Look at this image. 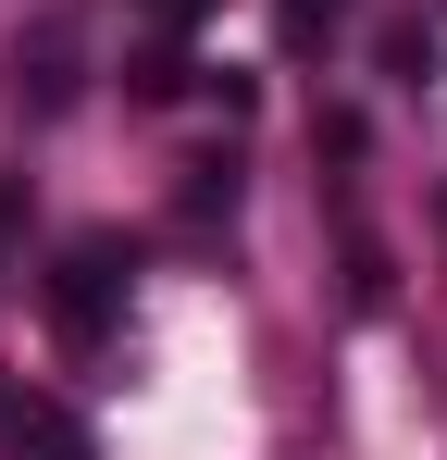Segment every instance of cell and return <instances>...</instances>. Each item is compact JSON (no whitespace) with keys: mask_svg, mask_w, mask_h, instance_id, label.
<instances>
[{"mask_svg":"<svg viewBox=\"0 0 447 460\" xmlns=\"http://www.w3.org/2000/svg\"><path fill=\"white\" fill-rule=\"evenodd\" d=\"M112 299H125V249H112V236L63 249V274H50V323H63L74 349H100V336H112Z\"/></svg>","mask_w":447,"mask_h":460,"instance_id":"obj_1","label":"cell"},{"mask_svg":"<svg viewBox=\"0 0 447 460\" xmlns=\"http://www.w3.org/2000/svg\"><path fill=\"white\" fill-rule=\"evenodd\" d=\"M0 448H25V460H100L74 411H38V398H13V385H0Z\"/></svg>","mask_w":447,"mask_h":460,"instance_id":"obj_2","label":"cell"},{"mask_svg":"<svg viewBox=\"0 0 447 460\" xmlns=\"http://www.w3.org/2000/svg\"><path fill=\"white\" fill-rule=\"evenodd\" d=\"M13 87H25L38 112H63L74 100V25H38V50H13Z\"/></svg>","mask_w":447,"mask_h":460,"instance_id":"obj_3","label":"cell"},{"mask_svg":"<svg viewBox=\"0 0 447 460\" xmlns=\"http://www.w3.org/2000/svg\"><path fill=\"white\" fill-rule=\"evenodd\" d=\"M336 13H348V0H286V50H311V38H323Z\"/></svg>","mask_w":447,"mask_h":460,"instance_id":"obj_4","label":"cell"},{"mask_svg":"<svg viewBox=\"0 0 447 460\" xmlns=\"http://www.w3.org/2000/svg\"><path fill=\"white\" fill-rule=\"evenodd\" d=\"M13 236H25V174H0V274H13Z\"/></svg>","mask_w":447,"mask_h":460,"instance_id":"obj_5","label":"cell"},{"mask_svg":"<svg viewBox=\"0 0 447 460\" xmlns=\"http://www.w3.org/2000/svg\"><path fill=\"white\" fill-rule=\"evenodd\" d=\"M149 13H162V25H199V13H212V0H149Z\"/></svg>","mask_w":447,"mask_h":460,"instance_id":"obj_6","label":"cell"}]
</instances>
